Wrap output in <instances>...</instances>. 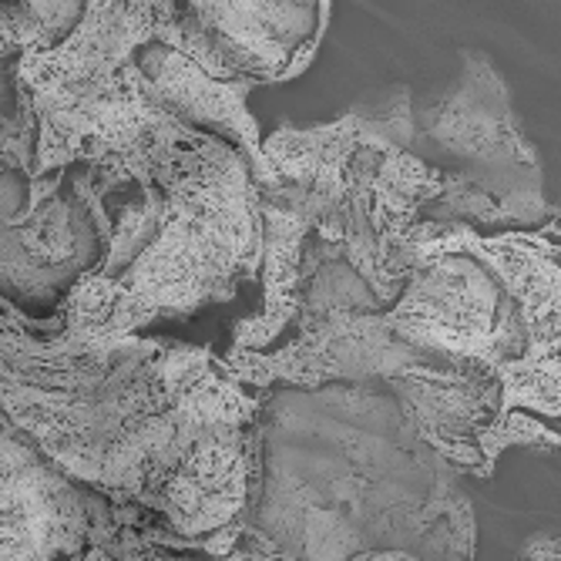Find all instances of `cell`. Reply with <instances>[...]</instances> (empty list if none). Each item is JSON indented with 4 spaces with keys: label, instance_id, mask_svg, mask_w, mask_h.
Wrapping results in <instances>:
<instances>
[{
    "label": "cell",
    "instance_id": "obj_4",
    "mask_svg": "<svg viewBox=\"0 0 561 561\" xmlns=\"http://www.w3.org/2000/svg\"><path fill=\"white\" fill-rule=\"evenodd\" d=\"M266 172L252 179L263 219V310L236 327L232 350L266 353L296 320L302 279L343 260L380 302L403 293L407 242L440 195L414 156V91H374L336 122L279 125L263 138Z\"/></svg>",
    "mask_w": 561,
    "mask_h": 561
},
{
    "label": "cell",
    "instance_id": "obj_11",
    "mask_svg": "<svg viewBox=\"0 0 561 561\" xmlns=\"http://www.w3.org/2000/svg\"><path fill=\"white\" fill-rule=\"evenodd\" d=\"M105 504L0 407V561H81Z\"/></svg>",
    "mask_w": 561,
    "mask_h": 561
},
{
    "label": "cell",
    "instance_id": "obj_6",
    "mask_svg": "<svg viewBox=\"0 0 561 561\" xmlns=\"http://www.w3.org/2000/svg\"><path fill=\"white\" fill-rule=\"evenodd\" d=\"M169 11L172 0H91L61 44L21 55L18 81L37 128L27 216L61 192L68 172L88 175L105 206L122 192L148 188L202 138L165 118L141 88L135 55L162 31Z\"/></svg>",
    "mask_w": 561,
    "mask_h": 561
},
{
    "label": "cell",
    "instance_id": "obj_2",
    "mask_svg": "<svg viewBox=\"0 0 561 561\" xmlns=\"http://www.w3.org/2000/svg\"><path fill=\"white\" fill-rule=\"evenodd\" d=\"M457 478L383 387L266 390L245 525L222 561H474Z\"/></svg>",
    "mask_w": 561,
    "mask_h": 561
},
{
    "label": "cell",
    "instance_id": "obj_13",
    "mask_svg": "<svg viewBox=\"0 0 561 561\" xmlns=\"http://www.w3.org/2000/svg\"><path fill=\"white\" fill-rule=\"evenodd\" d=\"M81 561H209L141 507L105 504Z\"/></svg>",
    "mask_w": 561,
    "mask_h": 561
},
{
    "label": "cell",
    "instance_id": "obj_15",
    "mask_svg": "<svg viewBox=\"0 0 561 561\" xmlns=\"http://www.w3.org/2000/svg\"><path fill=\"white\" fill-rule=\"evenodd\" d=\"M34 118L18 81V58L0 50V182L31 179L34 172Z\"/></svg>",
    "mask_w": 561,
    "mask_h": 561
},
{
    "label": "cell",
    "instance_id": "obj_14",
    "mask_svg": "<svg viewBox=\"0 0 561 561\" xmlns=\"http://www.w3.org/2000/svg\"><path fill=\"white\" fill-rule=\"evenodd\" d=\"M84 18L81 0L55 4V0H21L0 4V50L21 61L27 50H47L61 44Z\"/></svg>",
    "mask_w": 561,
    "mask_h": 561
},
{
    "label": "cell",
    "instance_id": "obj_1",
    "mask_svg": "<svg viewBox=\"0 0 561 561\" xmlns=\"http://www.w3.org/2000/svg\"><path fill=\"white\" fill-rule=\"evenodd\" d=\"M0 407L88 491L222 561L245 525L266 390L209 346L34 320L0 296Z\"/></svg>",
    "mask_w": 561,
    "mask_h": 561
},
{
    "label": "cell",
    "instance_id": "obj_3",
    "mask_svg": "<svg viewBox=\"0 0 561 561\" xmlns=\"http://www.w3.org/2000/svg\"><path fill=\"white\" fill-rule=\"evenodd\" d=\"M501 353L497 279L471 256L440 252L411 260L393 302H380L343 260H323L302 279L296 336L222 360L236 383L256 390L383 387L457 474L491 478Z\"/></svg>",
    "mask_w": 561,
    "mask_h": 561
},
{
    "label": "cell",
    "instance_id": "obj_9",
    "mask_svg": "<svg viewBox=\"0 0 561 561\" xmlns=\"http://www.w3.org/2000/svg\"><path fill=\"white\" fill-rule=\"evenodd\" d=\"M330 11L327 0H192L172 4L162 37L216 81L252 91L310 68Z\"/></svg>",
    "mask_w": 561,
    "mask_h": 561
},
{
    "label": "cell",
    "instance_id": "obj_7",
    "mask_svg": "<svg viewBox=\"0 0 561 561\" xmlns=\"http://www.w3.org/2000/svg\"><path fill=\"white\" fill-rule=\"evenodd\" d=\"M414 156L440 179V195L421 222L465 226L478 236L561 222L512 91L481 50H461V75L440 98L414 101Z\"/></svg>",
    "mask_w": 561,
    "mask_h": 561
},
{
    "label": "cell",
    "instance_id": "obj_12",
    "mask_svg": "<svg viewBox=\"0 0 561 561\" xmlns=\"http://www.w3.org/2000/svg\"><path fill=\"white\" fill-rule=\"evenodd\" d=\"M135 61H138L145 98L165 118L202 135H216L229 141L232 148H239L249 162L252 179H260L266 172L263 131H260V122L245 108L249 88L216 81L213 75L202 71L182 47L169 44L162 31L138 47Z\"/></svg>",
    "mask_w": 561,
    "mask_h": 561
},
{
    "label": "cell",
    "instance_id": "obj_10",
    "mask_svg": "<svg viewBox=\"0 0 561 561\" xmlns=\"http://www.w3.org/2000/svg\"><path fill=\"white\" fill-rule=\"evenodd\" d=\"M27 195L31 179L0 182V296L61 302L105 256L112 216L81 172H68L61 192L34 216Z\"/></svg>",
    "mask_w": 561,
    "mask_h": 561
},
{
    "label": "cell",
    "instance_id": "obj_16",
    "mask_svg": "<svg viewBox=\"0 0 561 561\" xmlns=\"http://www.w3.org/2000/svg\"><path fill=\"white\" fill-rule=\"evenodd\" d=\"M518 561H561V538H548V535L531 538L522 548Z\"/></svg>",
    "mask_w": 561,
    "mask_h": 561
},
{
    "label": "cell",
    "instance_id": "obj_8",
    "mask_svg": "<svg viewBox=\"0 0 561 561\" xmlns=\"http://www.w3.org/2000/svg\"><path fill=\"white\" fill-rule=\"evenodd\" d=\"M440 252L478 260L501 286L504 356L494 370L491 465L497 468L507 447H561V222L501 236L421 222L407 242V263Z\"/></svg>",
    "mask_w": 561,
    "mask_h": 561
},
{
    "label": "cell",
    "instance_id": "obj_5",
    "mask_svg": "<svg viewBox=\"0 0 561 561\" xmlns=\"http://www.w3.org/2000/svg\"><path fill=\"white\" fill-rule=\"evenodd\" d=\"M112 216L101 263L58 302L84 330L131 336L159 317L229 302L263 273V219L239 148L202 135Z\"/></svg>",
    "mask_w": 561,
    "mask_h": 561
}]
</instances>
